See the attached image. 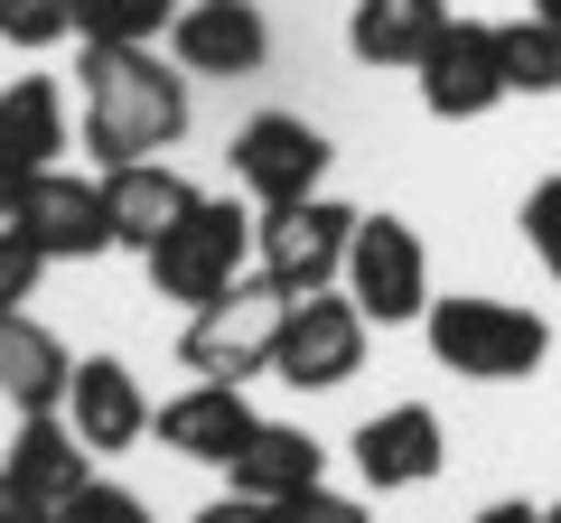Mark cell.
Instances as JSON below:
<instances>
[{
    "label": "cell",
    "instance_id": "obj_1",
    "mask_svg": "<svg viewBox=\"0 0 561 523\" xmlns=\"http://www.w3.org/2000/svg\"><path fill=\"white\" fill-rule=\"evenodd\" d=\"M187 131V66L160 47H84V150L103 168L160 160Z\"/></svg>",
    "mask_w": 561,
    "mask_h": 523
},
{
    "label": "cell",
    "instance_id": "obj_2",
    "mask_svg": "<svg viewBox=\"0 0 561 523\" xmlns=\"http://www.w3.org/2000/svg\"><path fill=\"white\" fill-rule=\"evenodd\" d=\"M421 337H431V356H440L449 374H468V383H524L552 356V327H542L534 309H515V300H486V290L431 300L421 309Z\"/></svg>",
    "mask_w": 561,
    "mask_h": 523
},
{
    "label": "cell",
    "instance_id": "obj_3",
    "mask_svg": "<svg viewBox=\"0 0 561 523\" xmlns=\"http://www.w3.org/2000/svg\"><path fill=\"white\" fill-rule=\"evenodd\" d=\"M280 318H290V290H280V281H225L216 300L187 309V337H179L187 374H197V383H253V374H272Z\"/></svg>",
    "mask_w": 561,
    "mask_h": 523
},
{
    "label": "cell",
    "instance_id": "obj_4",
    "mask_svg": "<svg viewBox=\"0 0 561 523\" xmlns=\"http://www.w3.org/2000/svg\"><path fill=\"white\" fill-rule=\"evenodd\" d=\"M0 224L28 234L47 262H94L113 253V206H103V178H76V168H28V178L0 187Z\"/></svg>",
    "mask_w": 561,
    "mask_h": 523
},
{
    "label": "cell",
    "instance_id": "obj_5",
    "mask_svg": "<svg viewBox=\"0 0 561 523\" xmlns=\"http://www.w3.org/2000/svg\"><path fill=\"white\" fill-rule=\"evenodd\" d=\"M346 243H356V206H337L328 187L300 206H262L253 216V262H262V281H280L290 300L346 281Z\"/></svg>",
    "mask_w": 561,
    "mask_h": 523
},
{
    "label": "cell",
    "instance_id": "obj_6",
    "mask_svg": "<svg viewBox=\"0 0 561 523\" xmlns=\"http://www.w3.org/2000/svg\"><path fill=\"white\" fill-rule=\"evenodd\" d=\"M346 300L365 309V327H402L431 309V253L402 216H356L346 243Z\"/></svg>",
    "mask_w": 561,
    "mask_h": 523
},
{
    "label": "cell",
    "instance_id": "obj_7",
    "mask_svg": "<svg viewBox=\"0 0 561 523\" xmlns=\"http://www.w3.org/2000/svg\"><path fill=\"white\" fill-rule=\"evenodd\" d=\"M140 262H150V281H160L169 300L197 309V300H216L225 281H243V262H253V216H243L234 197H206L197 216L179 224V234L150 243Z\"/></svg>",
    "mask_w": 561,
    "mask_h": 523
},
{
    "label": "cell",
    "instance_id": "obj_8",
    "mask_svg": "<svg viewBox=\"0 0 561 523\" xmlns=\"http://www.w3.org/2000/svg\"><path fill=\"white\" fill-rule=\"evenodd\" d=\"M328 131L319 121H300V113H253L234 131V178H243V197L253 206H300V197H319L328 187Z\"/></svg>",
    "mask_w": 561,
    "mask_h": 523
},
{
    "label": "cell",
    "instance_id": "obj_9",
    "mask_svg": "<svg viewBox=\"0 0 561 523\" xmlns=\"http://www.w3.org/2000/svg\"><path fill=\"white\" fill-rule=\"evenodd\" d=\"M356 364H365V309L346 300V290H300V300H290V318H280L272 374L300 383V393H337Z\"/></svg>",
    "mask_w": 561,
    "mask_h": 523
},
{
    "label": "cell",
    "instance_id": "obj_10",
    "mask_svg": "<svg viewBox=\"0 0 561 523\" xmlns=\"http://www.w3.org/2000/svg\"><path fill=\"white\" fill-rule=\"evenodd\" d=\"M412 75H421V103L440 121H478V113H496V103L515 94V84H505V38L486 20H449L440 47H431Z\"/></svg>",
    "mask_w": 561,
    "mask_h": 523
},
{
    "label": "cell",
    "instance_id": "obj_11",
    "mask_svg": "<svg viewBox=\"0 0 561 523\" xmlns=\"http://www.w3.org/2000/svg\"><path fill=\"white\" fill-rule=\"evenodd\" d=\"M356 477L375 486V496H402V486H431L449 467V430H440V411L431 403H393V411H375V421H356Z\"/></svg>",
    "mask_w": 561,
    "mask_h": 523
},
{
    "label": "cell",
    "instance_id": "obj_12",
    "mask_svg": "<svg viewBox=\"0 0 561 523\" xmlns=\"http://www.w3.org/2000/svg\"><path fill=\"white\" fill-rule=\"evenodd\" d=\"M169 47H179L187 75H262V57H272V20H262L253 0H179Z\"/></svg>",
    "mask_w": 561,
    "mask_h": 523
},
{
    "label": "cell",
    "instance_id": "obj_13",
    "mask_svg": "<svg viewBox=\"0 0 561 523\" xmlns=\"http://www.w3.org/2000/svg\"><path fill=\"white\" fill-rule=\"evenodd\" d=\"M103 206H113L122 253H150V243H169L206 197H197V178H179L169 160H122V168H103Z\"/></svg>",
    "mask_w": 561,
    "mask_h": 523
},
{
    "label": "cell",
    "instance_id": "obj_14",
    "mask_svg": "<svg viewBox=\"0 0 561 523\" xmlns=\"http://www.w3.org/2000/svg\"><path fill=\"white\" fill-rule=\"evenodd\" d=\"M150 430H160V449H179L197 467H234V449L262 430V411L243 403V383H187L179 403L150 411Z\"/></svg>",
    "mask_w": 561,
    "mask_h": 523
},
{
    "label": "cell",
    "instance_id": "obj_15",
    "mask_svg": "<svg viewBox=\"0 0 561 523\" xmlns=\"http://www.w3.org/2000/svg\"><path fill=\"white\" fill-rule=\"evenodd\" d=\"M66 421H76V440L94 458H113V449L150 440V393H140V374L122 356H84L76 383H66Z\"/></svg>",
    "mask_w": 561,
    "mask_h": 523
},
{
    "label": "cell",
    "instance_id": "obj_16",
    "mask_svg": "<svg viewBox=\"0 0 561 523\" xmlns=\"http://www.w3.org/2000/svg\"><path fill=\"white\" fill-rule=\"evenodd\" d=\"M0 467H10V477H20L47 514H57L76 486H94V449L76 440V421H66V411H20V430H10Z\"/></svg>",
    "mask_w": 561,
    "mask_h": 523
},
{
    "label": "cell",
    "instance_id": "obj_17",
    "mask_svg": "<svg viewBox=\"0 0 561 523\" xmlns=\"http://www.w3.org/2000/svg\"><path fill=\"white\" fill-rule=\"evenodd\" d=\"M76 356L57 346V327H38L28 309H0V393L20 411H66Z\"/></svg>",
    "mask_w": 561,
    "mask_h": 523
},
{
    "label": "cell",
    "instance_id": "obj_18",
    "mask_svg": "<svg viewBox=\"0 0 561 523\" xmlns=\"http://www.w3.org/2000/svg\"><path fill=\"white\" fill-rule=\"evenodd\" d=\"M234 486L262 496V504H290V496H309V486H328V449L309 440L300 421H262L253 440L234 449Z\"/></svg>",
    "mask_w": 561,
    "mask_h": 523
},
{
    "label": "cell",
    "instance_id": "obj_19",
    "mask_svg": "<svg viewBox=\"0 0 561 523\" xmlns=\"http://www.w3.org/2000/svg\"><path fill=\"white\" fill-rule=\"evenodd\" d=\"M440 28H449V0H356L346 10V47L365 66H421L440 47Z\"/></svg>",
    "mask_w": 561,
    "mask_h": 523
},
{
    "label": "cell",
    "instance_id": "obj_20",
    "mask_svg": "<svg viewBox=\"0 0 561 523\" xmlns=\"http://www.w3.org/2000/svg\"><path fill=\"white\" fill-rule=\"evenodd\" d=\"M66 150V103L47 75H20L0 94V178H28V168H57Z\"/></svg>",
    "mask_w": 561,
    "mask_h": 523
},
{
    "label": "cell",
    "instance_id": "obj_21",
    "mask_svg": "<svg viewBox=\"0 0 561 523\" xmlns=\"http://www.w3.org/2000/svg\"><path fill=\"white\" fill-rule=\"evenodd\" d=\"M179 0H76V38L84 47H160Z\"/></svg>",
    "mask_w": 561,
    "mask_h": 523
},
{
    "label": "cell",
    "instance_id": "obj_22",
    "mask_svg": "<svg viewBox=\"0 0 561 523\" xmlns=\"http://www.w3.org/2000/svg\"><path fill=\"white\" fill-rule=\"evenodd\" d=\"M496 38H505V84H515V94H561V28L552 20L524 10V20H505Z\"/></svg>",
    "mask_w": 561,
    "mask_h": 523
},
{
    "label": "cell",
    "instance_id": "obj_23",
    "mask_svg": "<svg viewBox=\"0 0 561 523\" xmlns=\"http://www.w3.org/2000/svg\"><path fill=\"white\" fill-rule=\"evenodd\" d=\"M0 38H10V47H57V38H76V0H0Z\"/></svg>",
    "mask_w": 561,
    "mask_h": 523
},
{
    "label": "cell",
    "instance_id": "obj_24",
    "mask_svg": "<svg viewBox=\"0 0 561 523\" xmlns=\"http://www.w3.org/2000/svg\"><path fill=\"white\" fill-rule=\"evenodd\" d=\"M57 523H150V504H140L131 486H103L94 477V486H76V496L57 504Z\"/></svg>",
    "mask_w": 561,
    "mask_h": 523
},
{
    "label": "cell",
    "instance_id": "obj_25",
    "mask_svg": "<svg viewBox=\"0 0 561 523\" xmlns=\"http://www.w3.org/2000/svg\"><path fill=\"white\" fill-rule=\"evenodd\" d=\"M515 224H524V243H534V262L561 281V178H542L534 197H524V216H515Z\"/></svg>",
    "mask_w": 561,
    "mask_h": 523
},
{
    "label": "cell",
    "instance_id": "obj_26",
    "mask_svg": "<svg viewBox=\"0 0 561 523\" xmlns=\"http://www.w3.org/2000/svg\"><path fill=\"white\" fill-rule=\"evenodd\" d=\"M38 271H47V253H38L28 234H10V224H0V309H28Z\"/></svg>",
    "mask_w": 561,
    "mask_h": 523
},
{
    "label": "cell",
    "instance_id": "obj_27",
    "mask_svg": "<svg viewBox=\"0 0 561 523\" xmlns=\"http://www.w3.org/2000/svg\"><path fill=\"white\" fill-rule=\"evenodd\" d=\"M280 523H365V504H356V496H337V486H309V496L280 504Z\"/></svg>",
    "mask_w": 561,
    "mask_h": 523
},
{
    "label": "cell",
    "instance_id": "obj_28",
    "mask_svg": "<svg viewBox=\"0 0 561 523\" xmlns=\"http://www.w3.org/2000/svg\"><path fill=\"white\" fill-rule=\"evenodd\" d=\"M187 523H280V504H262V496H243V486H225V496L197 504Z\"/></svg>",
    "mask_w": 561,
    "mask_h": 523
},
{
    "label": "cell",
    "instance_id": "obj_29",
    "mask_svg": "<svg viewBox=\"0 0 561 523\" xmlns=\"http://www.w3.org/2000/svg\"><path fill=\"white\" fill-rule=\"evenodd\" d=\"M0 523H57V514H47V504L28 496V486L10 477V467H0Z\"/></svg>",
    "mask_w": 561,
    "mask_h": 523
},
{
    "label": "cell",
    "instance_id": "obj_30",
    "mask_svg": "<svg viewBox=\"0 0 561 523\" xmlns=\"http://www.w3.org/2000/svg\"><path fill=\"white\" fill-rule=\"evenodd\" d=\"M478 523H542V504H515V496H505V504H486Z\"/></svg>",
    "mask_w": 561,
    "mask_h": 523
},
{
    "label": "cell",
    "instance_id": "obj_31",
    "mask_svg": "<svg viewBox=\"0 0 561 523\" xmlns=\"http://www.w3.org/2000/svg\"><path fill=\"white\" fill-rule=\"evenodd\" d=\"M524 10H534V20H552V28H561V0H524Z\"/></svg>",
    "mask_w": 561,
    "mask_h": 523
},
{
    "label": "cell",
    "instance_id": "obj_32",
    "mask_svg": "<svg viewBox=\"0 0 561 523\" xmlns=\"http://www.w3.org/2000/svg\"><path fill=\"white\" fill-rule=\"evenodd\" d=\"M542 523H561V504H542Z\"/></svg>",
    "mask_w": 561,
    "mask_h": 523
},
{
    "label": "cell",
    "instance_id": "obj_33",
    "mask_svg": "<svg viewBox=\"0 0 561 523\" xmlns=\"http://www.w3.org/2000/svg\"><path fill=\"white\" fill-rule=\"evenodd\" d=\"M0 187H10V178H0Z\"/></svg>",
    "mask_w": 561,
    "mask_h": 523
}]
</instances>
